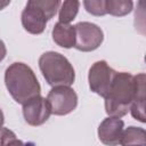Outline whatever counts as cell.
Masks as SVG:
<instances>
[{"label":"cell","instance_id":"3","mask_svg":"<svg viewBox=\"0 0 146 146\" xmlns=\"http://www.w3.org/2000/svg\"><path fill=\"white\" fill-rule=\"evenodd\" d=\"M39 67L46 80L51 87L73 84L75 71L70 60L57 51H46L39 58Z\"/></svg>","mask_w":146,"mask_h":146},{"label":"cell","instance_id":"11","mask_svg":"<svg viewBox=\"0 0 146 146\" xmlns=\"http://www.w3.org/2000/svg\"><path fill=\"white\" fill-rule=\"evenodd\" d=\"M54 42L62 47L70 49L75 44V29L71 24H64L57 22L51 31Z\"/></svg>","mask_w":146,"mask_h":146},{"label":"cell","instance_id":"14","mask_svg":"<svg viewBox=\"0 0 146 146\" xmlns=\"http://www.w3.org/2000/svg\"><path fill=\"white\" fill-rule=\"evenodd\" d=\"M133 7V2L130 0H106V13L112 16H125Z\"/></svg>","mask_w":146,"mask_h":146},{"label":"cell","instance_id":"13","mask_svg":"<svg viewBox=\"0 0 146 146\" xmlns=\"http://www.w3.org/2000/svg\"><path fill=\"white\" fill-rule=\"evenodd\" d=\"M79 7H80V2L76 0H67L62 2L58 14V19H59L58 22L64 24H70V22H72L76 17Z\"/></svg>","mask_w":146,"mask_h":146},{"label":"cell","instance_id":"7","mask_svg":"<svg viewBox=\"0 0 146 146\" xmlns=\"http://www.w3.org/2000/svg\"><path fill=\"white\" fill-rule=\"evenodd\" d=\"M75 29V44L80 51H92L96 50L104 40V33L102 29L90 22H80L74 25Z\"/></svg>","mask_w":146,"mask_h":146},{"label":"cell","instance_id":"5","mask_svg":"<svg viewBox=\"0 0 146 146\" xmlns=\"http://www.w3.org/2000/svg\"><path fill=\"white\" fill-rule=\"evenodd\" d=\"M46 99L50 106L51 114L55 115H67L78 106V95L67 86L52 87Z\"/></svg>","mask_w":146,"mask_h":146},{"label":"cell","instance_id":"1","mask_svg":"<svg viewBox=\"0 0 146 146\" xmlns=\"http://www.w3.org/2000/svg\"><path fill=\"white\" fill-rule=\"evenodd\" d=\"M5 84L14 100L22 105L40 96L41 92L40 83L33 70L21 62H15L6 68Z\"/></svg>","mask_w":146,"mask_h":146},{"label":"cell","instance_id":"2","mask_svg":"<svg viewBox=\"0 0 146 146\" xmlns=\"http://www.w3.org/2000/svg\"><path fill=\"white\" fill-rule=\"evenodd\" d=\"M136 89L135 76L128 72H116L107 96L105 97V111L108 116L122 117L129 110Z\"/></svg>","mask_w":146,"mask_h":146},{"label":"cell","instance_id":"4","mask_svg":"<svg viewBox=\"0 0 146 146\" xmlns=\"http://www.w3.org/2000/svg\"><path fill=\"white\" fill-rule=\"evenodd\" d=\"M58 0H30L22 11L21 21L25 31L31 34H41L48 21H50L59 9Z\"/></svg>","mask_w":146,"mask_h":146},{"label":"cell","instance_id":"10","mask_svg":"<svg viewBox=\"0 0 146 146\" xmlns=\"http://www.w3.org/2000/svg\"><path fill=\"white\" fill-rule=\"evenodd\" d=\"M136 89L132 103L130 105V112L133 119L145 122V74L139 73L135 76Z\"/></svg>","mask_w":146,"mask_h":146},{"label":"cell","instance_id":"12","mask_svg":"<svg viewBox=\"0 0 146 146\" xmlns=\"http://www.w3.org/2000/svg\"><path fill=\"white\" fill-rule=\"evenodd\" d=\"M121 146H146V132L143 128L130 125L123 129L120 139Z\"/></svg>","mask_w":146,"mask_h":146},{"label":"cell","instance_id":"18","mask_svg":"<svg viewBox=\"0 0 146 146\" xmlns=\"http://www.w3.org/2000/svg\"><path fill=\"white\" fill-rule=\"evenodd\" d=\"M9 3H10V1H2V0H0V10H2L7 6H9Z\"/></svg>","mask_w":146,"mask_h":146},{"label":"cell","instance_id":"9","mask_svg":"<svg viewBox=\"0 0 146 146\" xmlns=\"http://www.w3.org/2000/svg\"><path fill=\"white\" fill-rule=\"evenodd\" d=\"M124 122L120 117L108 116L104 119L98 127V138L106 146H117L123 132Z\"/></svg>","mask_w":146,"mask_h":146},{"label":"cell","instance_id":"8","mask_svg":"<svg viewBox=\"0 0 146 146\" xmlns=\"http://www.w3.org/2000/svg\"><path fill=\"white\" fill-rule=\"evenodd\" d=\"M50 114V106L42 96H36L23 104V116L27 124L32 127L43 124L49 119Z\"/></svg>","mask_w":146,"mask_h":146},{"label":"cell","instance_id":"16","mask_svg":"<svg viewBox=\"0 0 146 146\" xmlns=\"http://www.w3.org/2000/svg\"><path fill=\"white\" fill-rule=\"evenodd\" d=\"M86 10L94 16L106 15V0H86L83 1Z\"/></svg>","mask_w":146,"mask_h":146},{"label":"cell","instance_id":"15","mask_svg":"<svg viewBox=\"0 0 146 146\" xmlns=\"http://www.w3.org/2000/svg\"><path fill=\"white\" fill-rule=\"evenodd\" d=\"M0 146H29L26 143L17 139L15 132L8 128H0Z\"/></svg>","mask_w":146,"mask_h":146},{"label":"cell","instance_id":"6","mask_svg":"<svg viewBox=\"0 0 146 146\" xmlns=\"http://www.w3.org/2000/svg\"><path fill=\"white\" fill-rule=\"evenodd\" d=\"M115 74L116 71H114L106 63V60L95 62L89 68L88 73V82L90 90L105 98L110 91Z\"/></svg>","mask_w":146,"mask_h":146},{"label":"cell","instance_id":"19","mask_svg":"<svg viewBox=\"0 0 146 146\" xmlns=\"http://www.w3.org/2000/svg\"><path fill=\"white\" fill-rule=\"evenodd\" d=\"M3 122H5V115H3V112H2V110L0 108V128L2 127Z\"/></svg>","mask_w":146,"mask_h":146},{"label":"cell","instance_id":"17","mask_svg":"<svg viewBox=\"0 0 146 146\" xmlns=\"http://www.w3.org/2000/svg\"><path fill=\"white\" fill-rule=\"evenodd\" d=\"M6 55H7V48H6V44H5V42H3L2 40H0V63L5 59Z\"/></svg>","mask_w":146,"mask_h":146}]
</instances>
